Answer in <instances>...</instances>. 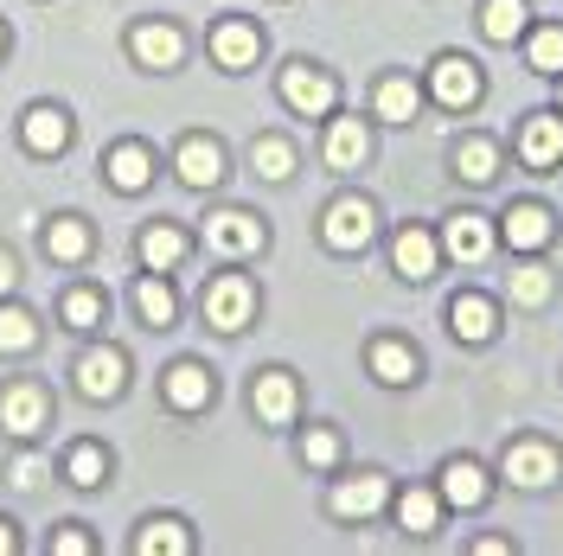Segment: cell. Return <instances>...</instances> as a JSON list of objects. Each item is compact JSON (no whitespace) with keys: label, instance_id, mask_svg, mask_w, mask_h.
Wrapping results in <instances>:
<instances>
[{"label":"cell","instance_id":"6da1fadb","mask_svg":"<svg viewBox=\"0 0 563 556\" xmlns=\"http://www.w3.org/2000/svg\"><path fill=\"white\" fill-rule=\"evenodd\" d=\"M250 313H256V288H250L244 276H218L206 288V320L218 326V333H238V326H250Z\"/></svg>","mask_w":563,"mask_h":556},{"label":"cell","instance_id":"7a4b0ae2","mask_svg":"<svg viewBox=\"0 0 563 556\" xmlns=\"http://www.w3.org/2000/svg\"><path fill=\"white\" fill-rule=\"evenodd\" d=\"M282 97H288V109L295 115H333V77L327 70H314V65H288L282 70Z\"/></svg>","mask_w":563,"mask_h":556},{"label":"cell","instance_id":"3957f363","mask_svg":"<svg viewBox=\"0 0 563 556\" xmlns=\"http://www.w3.org/2000/svg\"><path fill=\"white\" fill-rule=\"evenodd\" d=\"M435 103L442 109H474L481 103V65L474 58H461V52H449V58H435Z\"/></svg>","mask_w":563,"mask_h":556},{"label":"cell","instance_id":"277c9868","mask_svg":"<svg viewBox=\"0 0 563 556\" xmlns=\"http://www.w3.org/2000/svg\"><path fill=\"white\" fill-rule=\"evenodd\" d=\"M206 244L238 263V256H256L263 249V224L250 211H218V218H206Z\"/></svg>","mask_w":563,"mask_h":556},{"label":"cell","instance_id":"5b68a950","mask_svg":"<svg viewBox=\"0 0 563 556\" xmlns=\"http://www.w3.org/2000/svg\"><path fill=\"white\" fill-rule=\"evenodd\" d=\"M320 231H327V244H333V249H365V244H372V231H378V218H372L365 199H333Z\"/></svg>","mask_w":563,"mask_h":556},{"label":"cell","instance_id":"8992f818","mask_svg":"<svg viewBox=\"0 0 563 556\" xmlns=\"http://www.w3.org/2000/svg\"><path fill=\"white\" fill-rule=\"evenodd\" d=\"M45 422H52V403H45V390H38V383H13V390L0 397V429H7V435H20V442H26V435H38Z\"/></svg>","mask_w":563,"mask_h":556},{"label":"cell","instance_id":"52a82bcc","mask_svg":"<svg viewBox=\"0 0 563 556\" xmlns=\"http://www.w3.org/2000/svg\"><path fill=\"white\" fill-rule=\"evenodd\" d=\"M295 403H301V390H295L288 371H263V378L250 383V410H256V422H269V429L295 422Z\"/></svg>","mask_w":563,"mask_h":556},{"label":"cell","instance_id":"ba28073f","mask_svg":"<svg viewBox=\"0 0 563 556\" xmlns=\"http://www.w3.org/2000/svg\"><path fill=\"white\" fill-rule=\"evenodd\" d=\"M365 154H372L365 122H358V115H333V122H327V167H333V174H358Z\"/></svg>","mask_w":563,"mask_h":556},{"label":"cell","instance_id":"9c48e42d","mask_svg":"<svg viewBox=\"0 0 563 556\" xmlns=\"http://www.w3.org/2000/svg\"><path fill=\"white\" fill-rule=\"evenodd\" d=\"M122 383H129V365H122V352H84L77 358V390L90 397V403H103V397H122Z\"/></svg>","mask_w":563,"mask_h":556},{"label":"cell","instance_id":"30bf717a","mask_svg":"<svg viewBox=\"0 0 563 556\" xmlns=\"http://www.w3.org/2000/svg\"><path fill=\"white\" fill-rule=\"evenodd\" d=\"M129 52H135L147 70H174L179 58H186V38H179L167 20H147V26H135V33H129Z\"/></svg>","mask_w":563,"mask_h":556},{"label":"cell","instance_id":"8fae6325","mask_svg":"<svg viewBox=\"0 0 563 556\" xmlns=\"http://www.w3.org/2000/svg\"><path fill=\"white\" fill-rule=\"evenodd\" d=\"M506 480H512V487H551V480H558V454L544 448V442H512V448H506Z\"/></svg>","mask_w":563,"mask_h":556},{"label":"cell","instance_id":"7c38bea8","mask_svg":"<svg viewBox=\"0 0 563 556\" xmlns=\"http://www.w3.org/2000/svg\"><path fill=\"white\" fill-rule=\"evenodd\" d=\"M174 167H179L186 186H218V179H224V147H218L211 135H186V141H179Z\"/></svg>","mask_w":563,"mask_h":556},{"label":"cell","instance_id":"4fadbf2b","mask_svg":"<svg viewBox=\"0 0 563 556\" xmlns=\"http://www.w3.org/2000/svg\"><path fill=\"white\" fill-rule=\"evenodd\" d=\"M519 154H526V167L551 174L563 160V115H531L526 135H519Z\"/></svg>","mask_w":563,"mask_h":556},{"label":"cell","instance_id":"5bb4252c","mask_svg":"<svg viewBox=\"0 0 563 556\" xmlns=\"http://www.w3.org/2000/svg\"><path fill=\"white\" fill-rule=\"evenodd\" d=\"M256 52H263V33L244 26V20H224V26L211 33V58H218L224 70H250L256 65Z\"/></svg>","mask_w":563,"mask_h":556},{"label":"cell","instance_id":"9a60e30c","mask_svg":"<svg viewBox=\"0 0 563 556\" xmlns=\"http://www.w3.org/2000/svg\"><path fill=\"white\" fill-rule=\"evenodd\" d=\"M385 499H390L385 474H358V480H340V487H333V512H340V519H372Z\"/></svg>","mask_w":563,"mask_h":556},{"label":"cell","instance_id":"2e32d148","mask_svg":"<svg viewBox=\"0 0 563 556\" xmlns=\"http://www.w3.org/2000/svg\"><path fill=\"white\" fill-rule=\"evenodd\" d=\"M103 174H109V186H115V192H141V186L154 179V154H147L141 141H122V147H109Z\"/></svg>","mask_w":563,"mask_h":556},{"label":"cell","instance_id":"e0dca14e","mask_svg":"<svg viewBox=\"0 0 563 556\" xmlns=\"http://www.w3.org/2000/svg\"><path fill=\"white\" fill-rule=\"evenodd\" d=\"M442 249H449L455 263H487V249H493L487 218H474V211H461V218H449V231H442Z\"/></svg>","mask_w":563,"mask_h":556},{"label":"cell","instance_id":"ac0fdd59","mask_svg":"<svg viewBox=\"0 0 563 556\" xmlns=\"http://www.w3.org/2000/svg\"><path fill=\"white\" fill-rule=\"evenodd\" d=\"M20 135H26L33 154H65L70 147V115L52 109V103H38V109H26V129H20Z\"/></svg>","mask_w":563,"mask_h":556},{"label":"cell","instance_id":"d6986e66","mask_svg":"<svg viewBox=\"0 0 563 556\" xmlns=\"http://www.w3.org/2000/svg\"><path fill=\"white\" fill-rule=\"evenodd\" d=\"M211 390H218L211 371L206 365H192V358H179L174 371H167V403H174V410H206Z\"/></svg>","mask_w":563,"mask_h":556},{"label":"cell","instance_id":"ffe728a7","mask_svg":"<svg viewBox=\"0 0 563 556\" xmlns=\"http://www.w3.org/2000/svg\"><path fill=\"white\" fill-rule=\"evenodd\" d=\"M499 231H506V244H512V249H544L558 224H551V211H544V205H512Z\"/></svg>","mask_w":563,"mask_h":556},{"label":"cell","instance_id":"44dd1931","mask_svg":"<svg viewBox=\"0 0 563 556\" xmlns=\"http://www.w3.org/2000/svg\"><path fill=\"white\" fill-rule=\"evenodd\" d=\"M435 237H429V231H417V224H410V231H397V249H390V256H397V276H410V281H429L435 276Z\"/></svg>","mask_w":563,"mask_h":556},{"label":"cell","instance_id":"7402d4cb","mask_svg":"<svg viewBox=\"0 0 563 556\" xmlns=\"http://www.w3.org/2000/svg\"><path fill=\"white\" fill-rule=\"evenodd\" d=\"M179 256H186V231H174V224H147V231H141V263H147L154 276L179 269Z\"/></svg>","mask_w":563,"mask_h":556},{"label":"cell","instance_id":"603a6c76","mask_svg":"<svg viewBox=\"0 0 563 556\" xmlns=\"http://www.w3.org/2000/svg\"><path fill=\"white\" fill-rule=\"evenodd\" d=\"M449 326H455V340H467V346L493 340V301H481V294H455V301H449Z\"/></svg>","mask_w":563,"mask_h":556},{"label":"cell","instance_id":"cb8c5ba5","mask_svg":"<svg viewBox=\"0 0 563 556\" xmlns=\"http://www.w3.org/2000/svg\"><path fill=\"white\" fill-rule=\"evenodd\" d=\"M45 256L52 263H84L90 256V224L84 218H52L45 224Z\"/></svg>","mask_w":563,"mask_h":556},{"label":"cell","instance_id":"d4e9b609","mask_svg":"<svg viewBox=\"0 0 563 556\" xmlns=\"http://www.w3.org/2000/svg\"><path fill=\"white\" fill-rule=\"evenodd\" d=\"M442 499H449V505H461V512L487 505V474H481L474 460H449V474H442Z\"/></svg>","mask_w":563,"mask_h":556},{"label":"cell","instance_id":"484cf974","mask_svg":"<svg viewBox=\"0 0 563 556\" xmlns=\"http://www.w3.org/2000/svg\"><path fill=\"white\" fill-rule=\"evenodd\" d=\"M135 551L141 556H186L192 551V537H186V524L179 519H147L135 531Z\"/></svg>","mask_w":563,"mask_h":556},{"label":"cell","instance_id":"4316f807","mask_svg":"<svg viewBox=\"0 0 563 556\" xmlns=\"http://www.w3.org/2000/svg\"><path fill=\"white\" fill-rule=\"evenodd\" d=\"M135 308H141V320H147L154 333H167V326H174V313H179L167 276H147V281H141V288H135Z\"/></svg>","mask_w":563,"mask_h":556},{"label":"cell","instance_id":"83f0119b","mask_svg":"<svg viewBox=\"0 0 563 556\" xmlns=\"http://www.w3.org/2000/svg\"><path fill=\"white\" fill-rule=\"evenodd\" d=\"M481 33H487L493 45H512V38L526 33V0H487V7H481Z\"/></svg>","mask_w":563,"mask_h":556},{"label":"cell","instance_id":"f1b7e54d","mask_svg":"<svg viewBox=\"0 0 563 556\" xmlns=\"http://www.w3.org/2000/svg\"><path fill=\"white\" fill-rule=\"evenodd\" d=\"M372 378L378 383H410L417 378V352L397 346V340H378V346H372Z\"/></svg>","mask_w":563,"mask_h":556},{"label":"cell","instance_id":"f546056e","mask_svg":"<svg viewBox=\"0 0 563 556\" xmlns=\"http://www.w3.org/2000/svg\"><path fill=\"white\" fill-rule=\"evenodd\" d=\"M65 480H70V487H103V480H109V454L97 448V442H77L70 460H65Z\"/></svg>","mask_w":563,"mask_h":556},{"label":"cell","instance_id":"4dcf8cb0","mask_svg":"<svg viewBox=\"0 0 563 556\" xmlns=\"http://www.w3.org/2000/svg\"><path fill=\"white\" fill-rule=\"evenodd\" d=\"M417 103H422V90L410 77H385V84H378V115H385V122H410Z\"/></svg>","mask_w":563,"mask_h":556},{"label":"cell","instance_id":"1f68e13d","mask_svg":"<svg viewBox=\"0 0 563 556\" xmlns=\"http://www.w3.org/2000/svg\"><path fill=\"white\" fill-rule=\"evenodd\" d=\"M250 160H256V174L263 179H288L295 174V147H288L282 135H263L256 147H250Z\"/></svg>","mask_w":563,"mask_h":556},{"label":"cell","instance_id":"d6a6232c","mask_svg":"<svg viewBox=\"0 0 563 556\" xmlns=\"http://www.w3.org/2000/svg\"><path fill=\"white\" fill-rule=\"evenodd\" d=\"M455 167H461V179H474V186H481V179H493L499 174V147H493V141H461V154H455Z\"/></svg>","mask_w":563,"mask_h":556},{"label":"cell","instance_id":"836d02e7","mask_svg":"<svg viewBox=\"0 0 563 556\" xmlns=\"http://www.w3.org/2000/svg\"><path fill=\"white\" fill-rule=\"evenodd\" d=\"M435 512H442V505H435V492H422V487H410V492H397V519H404V531H435Z\"/></svg>","mask_w":563,"mask_h":556},{"label":"cell","instance_id":"e575fe53","mask_svg":"<svg viewBox=\"0 0 563 556\" xmlns=\"http://www.w3.org/2000/svg\"><path fill=\"white\" fill-rule=\"evenodd\" d=\"M38 320L26 308H0V352H33Z\"/></svg>","mask_w":563,"mask_h":556},{"label":"cell","instance_id":"d590c367","mask_svg":"<svg viewBox=\"0 0 563 556\" xmlns=\"http://www.w3.org/2000/svg\"><path fill=\"white\" fill-rule=\"evenodd\" d=\"M65 326H77V333L103 326V294H97V288H70L65 294Z\"/></svg>","mask_w":563,"mask_h":556},{"label":"cell","instance_id":"8d00e7d4","mask_svg":"<svg viewBox=\"0 0 563 556\" xmlns=\"http://www.w3.org/2000/svg\"><path fill=\"white\" fill-rule=\"evenodd\" d=\"M531 70H544V77H558L563 70V26H544V33H531Z\"/></svg>","mask_w":563,"mask_h":556},{"label":"cell","instance_id":"74e56055","mask_svg":"<svg viewBox=\"0 0 563 556\" xmlns=\"http://www.w3.org/2000/svg\"><path fill=\"white\" fill-rule=\"evenodd\" d=\"M512 301L519 308H538V301H551V269H512Z\"/></svg>","mask_w":563,"mask_h":556},{"label":"cell","instance_id":"f35d334b","mask_svg":"<svg viewBox=\"0 0 563 556\" xmlns=\"http://www.w3.org/2000/svg\"><path fill=\"white\" fill-rule=\"evenodd\" d=\"M301 460H308V467H333V460H340V435H333V429H308Z\"/></svg>","mask_w":563,"mask_h":556},{"label":"cell","instance_id":"ab89813d","mask_svg":"<svg viewBox=\"0 0 563 556\" xmlns=\"http://www.w3.org/2000/svg\"><path fill=\"white\" fill-rule=\"evenodd\" d=\"M52 551H58V556H90V537H84V531H58V537H52Z\"/></svg>","mask_w":563,"mask_h":556},{"label":"cell","instance_id":"60d3db41","mask_svg":"<svg viewBox=\"0 0 563 556\" xmlns=\"http://www.w3.org/2000/svg\"><path fill=\"white\" fill-rule=\"evenodd\" d=\"M38 474H45V467H38L33 454H20V460H13V487H38Z\"/></svg>","mask_w":563,"mask_h":556},{"label":"cell","instance_id":"b9f144b4","mask_svg":"<svg viewBox=\"0 0 563 556\" xmlns=\"http://www.w3.org/2000/svg\"><path fill=\"white\" fill-rule=\"evenodd\" d=\"M13 281H20V269H13V256H7V249H0V294H7V288H13Z\"/></svg>","mask_w":563,"mask_h":556},{"label":"cell","instance_id":"7bdbcfd3","mask_svg":"<svg viewBox=\"0 0 563 556\" xmlns=\"http://www.w3.org/2000/svg\"><path fill=\"white\" fill-rule=\"evenodd\" d=\"M7 551H13V524L0 519V556H7Z\"/></svg>","mask_w":563,"mask_h":556},{"label":"cell","instance_id":"ee69618b","mask_svg":"<svg viewBox=\"0 0 563 556\" xmlns=\"http://www.w3.org/2000/svg\"><path fill=\"white\" fill-rule=\"evenodd\" d=\"M0 52H7V26H0Z\"/></svg>","mask_w":563,"mask_h":556}]
</instances>
